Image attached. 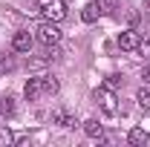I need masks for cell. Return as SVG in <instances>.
Here are the masks:
<instances>
[{
    "label": "cell",
    "mask_w": 150,
    "mask_h": 147,
    "mask_svg": "<svg viewBox=\"0 0 150 147\" xmlns=\"http://www.w3.org/2000/svg\"><path fill=\"white\" fill-rule=\"evenodd\" d=\"M95 101H98V107L104 115H118V98H115V92L110 87H101V90H95Z\"/></svg>",
    "instance_id": "obj_3"
},
{
    "label": "cell",
    "mask_w": 150,
    "mask_h": 147,
    "mask_svg": "<svg viewBox=\"0 0 150 147\" xmlns=\"http://www.w3.org/2000/svg\"><path fill=\"white\" fill-rule=\"evenodd\" d=\"M15 144V136H12V130L6 127V124H0V147H12Z\"/></svg>",
    "instance_id": "obj_12"
},
{
    "label": "cell",
    "mask_w": 150,
    "mask_h": 147,
    "mask_svg": "<svg viewBox=\"0 0 150 147\" xmlns=\"http://www.w3.org/2000/svg\"><path fill=\"white\" fill-rule=\"evenodd\" d=\"M101 15H115V0H98Z\"/></svg>",
    "instance_id": "obj_15"
},
{
    "label": "cell",
    "mask_w": 150,
    "mask_h": 147,
    "mask_svg": "<svg viewBox=\"0 0 150 147\" xmlns=\"http://www.w3.org/2000/svg\"><path fill=\"white\" fill-rule=\"evenodd\" d=\"M136 101H139V107H144V110H150V84H144V87H139V92H136Z\"/></svg>",
    "instance_id": "obj_11"
},
{
    "label": "cell",
    "mask_w": 150,
    "mask_h": 147,
    "mask_svg": "<svg viewBox=\"0 0 150 147\" xmlns=\"http://www.w3.org/2000/svg\"><path fill=\"white\" fill-rule=\"evenodd\" d=\"M32 46H35V35L32 32H15L12 37V49L20 55H32Z\"/></svg>",
    "instance_id": "obj_5"
},
{
    "label": "cell",
    "mask_w": 150,
    "mask_h": 147,
    "mask_svg": "<svg viewBox=\"0 0 150 147\" xmlns=\"http://www.w3.org/2000/svg\"><path fill=\"white\" fill-rule=\"evenodd\" d=\"M0 110L6 112V115H12V112H15V98H12V95H3V98H0Z\"/></svg>",
    "instance_id": "obj_13"
},
{
    "label": "cell",
    "mask_w": 150,
    "mask_h": 147,
    "mask_svg": "<svg viewBox=\"0 0 150 147\" xmlns=\"http://www.w3.org/2000/svg\"><path fill=\"white\" fill-rule=\"evenodd\" d=\"M144 15H147V20H150V0H147V9H144Z\"/></svg>",
    "instance_id": "obj_19"
},
{
    "label": "cell",
    "mask_w": 150,
    "mask_h": 147,
    "mask_svg": "<svg viewBox=\"0 0 150 147\" xmlns=\"http://www.w3.org/2000/svg\"><path fill=\"white\" fill-rule=\"evenodd\" d=\"M139 52H142V58H147V61H150V37H142V43H139Z\"/></svg>",
    "instance_id": "obj_16"
},
{
    "label": "cell",
    "mask_w": 150,
    "mask_h": 147,
    "mask_svg": "<svg viewBox=\"0 0 150 147\" xmlns=\"http://www.w3.org/2000/svg\"><path fill=\"white\" fill-rule=\"evenodd\" d=\"M3 66H6V64H3V58H0V72H3Z\"/></svg>",
    "instance_id": "obj_20"
},
{
    "label": "cell",
    "mask_w": 150,
    "mask_h": 147,
    "mask_svg": "<svg viewBox=\"0 0 150 147\" xmlns=\"http://www.w3.org/2000/svg\"><path fill=\"white\" fill-rule=\"evenodd\" d=\"M43 95H46L43 75H32V78L26 81V87H23V98H26V101H38V98H43Z\"/></svg>",
    "instance_id": "obj_4"
},
{
    "label": "cell",
    "mask_w": 150,
    "mask_h": 147,
    "mask_svg": "<svg viewBox=\"0 0 150 147\" xmlns=\"http://www.w3.org/2000/svg\"><path fill=\"white\" fill-rule=\"evenodd\" d=\"M69 3H72V0H69Z\"/></svg>",
    "instance_id": "obj_21"
},
{
    "label": "cell",
    "mask_w": 150,
    "mask_h": 147,
    "mask_svg": "<svg viewBox=\"0 0 150 147\" xmlns=\"http://www.w3.org/2000/svg\"><path fill=\"white\" fill-rule=\"evenodd\" d=\"M139 43H142V35H139L136 29H127V32H121V35H118V46H121L124 52H136V49H139Z\"/></svg>",
    "instance_id": "obj_6"
},
{
    "label": "cell",
    "mask_w": 150,
    "mask_h": 147,
    "mask_svg": "<svg viewBox=\"0 0 150 147\" xmlns=\"http://www.w3.org/2000/svg\"><path fill=\"white\" fill-rule=\"evenodd\" d=\"M61 37H64V32L58 29V23H52V20H40L35 26V40L43 43V46H58Z\"/></svg>",
    "instance_id": "obj_1"
},
{
    "label": "cell",
    "mask_w": 150,
    "mask_h": 147,
    "mask_svg": "<svg viewBox=\"0 0 150 147\" xmlns=\"http://www.w3.org/2000/svg\"><path fill=\"white\" fill-rule=\"evenodd\" d=\"M38 12L43 20H52V23H61L67 18V3L64 0H38Z\"/></svg>",
    "instance_id": "obj_2"
},
{
    "label": "cell",
    "mask_w": 150,
    "mask_h": 147,
    "mask_svg": "<svg viewBox=\"0 0 150 147\" xmlns=\"http://www.w3.org/2000/svg\"><path fill=\"white\" fill-rule=\"evenodd\" d=\"M142 78H144V84H150V64L144 66V69H142Z\"/></svg>",
    "instance_id": "obj_18"
},
{
    "label": "cell",
    "mask_w": 150,
    "mask_h": 147,
    "mask_svg": "<svg viewBox=\"0 0 150 147\" xmlns=\"http://www.w3.org/2000/svg\"><path fill=\"white\" fill-rule=\"evenodd\" d=\"M0 112H3V110H0Z\"/></svg>",
    "instance_id": "obj_22"
},
{
    "label": "cell",
    "mask_w": 150,
    "mask_h": 147,
    "mask_svg": "<svg viewBox=\"0 0 150 147\" xmlns=\"http://www.w3.org/2000/svg\"><path fill=\"white\" fill-rule=\"evenodd\" d=\"M84 133H87L90 139H98V141L104 139V127H101V124H98L95 118H90V121H84Z\"/></svg>",
    "instance_id": "obj_10"
},
{
    "label": "cell",
    "mask_w": 150,
    "mask_h": 147,
    "mask_svg": "<svg viewBox=\"0 0 150 147\" xmlns=\"http://www.w3.org/2000/svg\"><path fill=\"white\" fill-rule=\"evenodd\" d=\"M127 141H130L133 147H150V133L142 127H133L130 133H127Z\"/></svg>",
    "instance_id": "obj_7"
},
{
    "label": "cell",
    "mask_w": 150,
    "mask_h": 147,
    "mask_svg": "<svg viewBox=\"0 0 150 147\" xmlns=\"http://www.w3.org/2000/svg\"><path fill=\"white\" fill-rule=\"evenodd\" d=\"M104 87H110V90H115V87H118V75H110V78H107V84H104Z\"/></svg>",
    "instance_id": "obj_17"
},
{
    "label": "cell",
    "mask_w": 150,
    "mask_h": 147,
    "mask_svg": "<svg viewBox=\"0 0 150 147\" xmlns=\"http://www.w3.org/2000/svg\"><path fill=\"white\" fill-rule=\"evenodd\" d=\"M98 18H101V6H98V0L87 3V6H84V12H81V20H84V23H95Z\"/></svg>",
    "instance_id": "obj_9"
},
{
    "label": "cell",
    "mask_w": 150,
    "mask_h": 147,
    "mask_svg": "<svg viewBox=\"0 0 150 147\" xmlns=\"http://www.w3.org/2000/svg\"><path fill=\"white\" fill-rule=\"evenodd\" d=\"M43 84H46V95H55L58 92V78L55 75H43Z\"/></svg>",
    "instance_id": "obj_14"
},
{
    "label": "cell",
    "mask_w": 150,
    "mask_h": 147,
    "mask_svg": "<svg viewBox=\"0 0 150 147\" xmlns=\"http://www.w3.org/2000/svg\"><path fill=\"white\" fill-rule=\"evenodd\" d=\"M52 124H58V127H75L78 121H75V115L69 110H55L52 112Z\"/></svg>",
    "instance_id": "obj_8"
}]
</instances>
